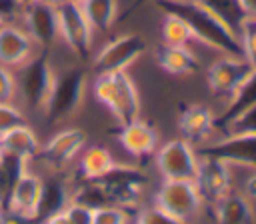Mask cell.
I'll use <instances>...</instances> for the list:
<instances>
[{
  "instance_id": "10",
  "label": "cell",
  "mask_w": 256,
  "mask_h": 224,
  "mask_svg": "<svg viewBox=\"0 0 256 224\" xmlns=\"http://www.w3.org/2000/svg\"><path fill=\"white\" fill-rule=\"evenodd\" d=\"M144 50H146V40L136 32H126L106 42L92 58V66L96 74L128 70V66L136 62L144 54Z\"/></svg>"
},
{
  "instance_id": "7",
  "label": "cell",
  "mask_w": 256,
  "mask_h": 224,
  "mask_svg": "<svg viewBox=\"0 0 256 224\" xmlns=\"http://www.w3.org/2000/svg\"><path fill=\"white\" fill-rule=\"evenodd\" d=\"M96 182L102 186L108 204H116L120 208L132 210V208H138L140 204V198L146 186V174L138 166L122 162L116 170H112L108 176Z\"/></svg>"
},
{
  "instance_id": "11",
  "label": "cell",
  "mask_w": 256,
  "mask_h": 224,
  "mask_svg": "<svg viewBox=\"0 0 256 224\" xmlns=\"http://www.w3.org/2000/svg\"><path fill=\"white\" fill-rule=\"evenodd\" d=\"M194 182L198 184L204 202L212 206L232 190V166L212 154L198 152V168Z\"/></svg>"
},
{
  "instance_id": "15",
  "label": "cell",
  "mask_w": 256,
  "mask_h": 224,
  "mask_svg": "<svg viewBox=\"0 0 256 224\" xmlns=\"http://www.w3.org/2000/svg\"><path fill=\"white\" fill-rule=\"evenodd\" d=\"M22 18L26 22V32L40 48H50L58 34V14L54 4L32 0L22 8Z\"/></svg>"
},
{
  "instance_id": "36",
  "label": "cell",
  "mask_w": 256,
  "mask_h": 224,
  "mask_svg": "<svg viewBox=\"0 0 256 224\" xmlns=\"http://www.w3.org/2000/svg\"><path fill=\"white\" fill-rule=\"evenodd\" d=\"M22 4L18 0H0V26L12 24L18 16H22Z\"/></svg>"
},
{
  "instance_id": "2",
  "label": "cell",
  "mask_w": 256,
  "mask_h": 224,
  "mask_svg": "<svg viewBox=\"0 0 256 224\" xmlns=\"http://www.w3.org/2000/svg\"><path fill=\"white\" fill-rule=\"evenodd\" d=\"M94 96L102 106L108 108L118 124H126L140 116V94L126 70L96 74Z\"/></svg>"
},
{
  "instance_id": "14",
  "label": "cell",
  "mask_w": 256,
  "mask_h": 224,
  "mask_svg": "<svg viewBox=\"0 0 256 224\" xmlns=\"http://www.w3.org/2000/svg\"><path fill=\"white\" fill-rule=\"evenodd\" d=\"M114 134L120 146L136 160H144L152 156L158 148V132L154 124L140 116L126 124H118Z\"/></svg>"
},
{
  "instance_id": "42",
  "label": "cell",
  "mask_w": 256,
  "mask_h": 224,
  "mask_svg": "<svg viewBox=\"0 0 256 224\" xmlns=\"http://www.w3.org/2000/svg\"><path fill=\"white\" fill-rule=\"evenodd\" d=\"M0 224H4V208L0 206Z\"/></svg>"
},
{
  "instance_id": "19",
  "label": "cell",
  "mask_w": 256,
  "mask_h": 224,
  "mask_svg": "<svg viewBox=\"0 0 256 224\" xmlns=\"http://www.w3.org/2000/svg\"><path fill=\"white\" fill-rule=\"evenodd\" d=\"M216 224H256V204H252L244 192H228L212 204Z\"/></svg>"
},
{
  "instance_id": "37",
  "label": "cell",
  "mask_w": 256,
  "mask_h": 224,
  "mask_svg": "<svg viewBox=\"0 0 256 224\" xmlns=\"http://www.w3.org/2000/svg\"><path fill=\"white\" fill-rule=\"evenodd\" d=\"M244 196L252 202V204H256V170H252V174L246 178V182H244Z\"/></svg>"
},
{
  "instance_id": "17",
  "label": "cell",
  "mask_w": 256,
  "mask_h": 224,
  "mask_svg": "<svg viewBox=\"0 0 256 224\" xmlns=\"http://www.w3.org/2000/svg\"><path fill=\"white\" fill-rule=\"evenodd\" d=\"M216 128V114L204 104H186L178 114V130L190 144L204 142Z\"/></svg>"
},
{
  "instance_id": "40",
  "label": "cell",
  "mask_w": 256,
  "mask_h": 224,
  "mask_svg": "<svg viewBox=\"0 0 256 224\" xmlns=\"http://www.w3.org/2000/svg\"><path fill=\"white\" fill-rule=\"evenodd\" d=\"M146 2H154V0H134V2H132V4L128 6V10H126V12L122 14V18H128V16H130L132 12H136V10H138L140 6H144Z\"/></svg>"
},
{
  "instance_id": "5",
  "label": "cell",
  "mask_w": 256,
  "mask_h": 224,
  "mask_svg": "<svg viewBox=\"0 0 256 224\" xmlns=\"http://www.w3.org/2000/svg\"><path fill=\"white\" fill-rule=\"evenodd\" d=\"M254 66L244 56H228L222 54L216 58L206 72V84L212 96L226 102V106L236 98L242 86L254 76Z\"/></svg>"
},
{
  "instance_id": "32",
  "label": "cell",
  "mask_w": 256,
  "mask_h": 224,
  "mask_svg": "<svg viewBox=\"0 0 256 224\" xmlns=\"http://www.w3.org/2000/svg\"><path fill=\"white\" fill-rule=\"evenodd\" d=\"M134 224H186V222L176 220L174 216L166 214L158 206H148V208H140L138 210Z\"/></svg>"
},
{
  "instance_id": "3",
  "label": "cell",
  "mask_w": 256,
  "mask_h": 224,
  "mask_svg": "<svg viewBox=\"0 0 256 224\" xmlns=\"http://www.w3.org/2000/svg\"><path fill=\"white\" fill-rule=\"evenodd\" d=\"M154 206L174 216L180 222L192 224L206 206L198 184L194 180H168L162 178L154 192Z\"/></svg>"
},
{
  "instance_id": "1",
  "label": "cell",
  "mask_w": 256,
  "mask_h": 224,
  "mask_svg": "<svg viewBox=\"0 0 256 224\" xmlns=\"http://www.w3.org/2000/svg\"><path fill=\"white\" fill-rule=\"evenodd\" d=\"M154 4L164 14L182 18L190 26L196 42H202L204 46L228 56H242L236 30H232L214 10H210L200 0H154Z\"/></svg>"
},
{
  "instance_id": "8",
  "label": "cell",
  "mask_w": 256,
  "mask_h": 224,
  "mask_svg": "<svg viewBox=\"0 0 256 224\" xmlns=\"http://www.w3.org/2000/svg\"><path fill=\"white\" fill-rule=\"evenodd\" d=\"M154 166L162 178L194 180L198 168V150L184 138H172L154 152Z\"/></svg>"
},
{
  "instance_id": "31",
  "label": "cell",
  "mask_w": 256,
  "mask_h": 224,
  "mask_svg": "<svg viewBox=\"0 0 256 224\" xmlns=\"http://www.w3.org/2000/svg\"><path fill=\"white\" fill-rule=\"evenodd\" d=\"M252 102H256V72H254V76L242 86V90L236 94V98L224 108V114H222L220 118H226V116L234 114L236 110H240V108H244V106H248V104H252ZM220 118L216 116V120H220Z\"/></svg>"
},
{
  "instance_id": "26",
  "label": "cell",
  "mask_w": 256,
  "mask_h": 224,
  "mask_svg": "<svg viewBox=\"0 0 256 224\" xmlns=\"http://www.w3.org/2000/svg\"><path fill=\"white\" fill-rule=\"evenodd\" d=\"M216 126H220L224 134H256V102L216 120Z\"/></svg>"
},
{
  "instance_id": "24",
  "label": "cell",
  "mask_w": 256,
  "mask_h": 224,
  "mask_svg": "<svg viewBox=\"0 0 256 224\" xmlns=\"http://www.w3.org/2000/svg\"><path fill=\"white\" fill-rule=\"evenodd\" d=\"M84 16L88 18L92 30L108 32L118 18L116 0H78Z\"/></svg>"
},
{
  "instance_id": "13",
  "label": "cell",
  "mask_w": 256,
  "mask_h": 224,
  "mask_svg": "<svg viewBox=\"0 0 256 224\" xmlns=\"http://www.w3.org/2000/svg\"><path fill=\"white\" fill-rule=\"evenodd\" d=\"M198 152L212 154L230 166L256 170V134H224V138L200 146Z\"/></svg>"
},
{
  "instance_id": "45",
  "label": "cell",
  "mask_w": 256,
  "mask_h": 224,
  "mask_svg": "<svg viewBox=\"0 0 256 224\" xmlns=\"http://www.w3.org/2000/svg\"><path fill=\"white\" fill-rule=\"evenodd\" d=\"M74 2H78V0H74Z\"/></svg>"
},
{
  "instance_id": "43",
  "label": "cell",
  "mask_w": 256,
  "mask_h": 224,
  "mask_svg": "<svg viewBox=\"0 0 256 224\" xmlns=\"http://www.w3.org/2000/svg\"><path fill=\"white\" fill-rule=\"evenodd\" d=\"M18 2H20V4H22V6H26V4H30V2H32V0H18Z\"/></svg>"
},
{
  "instance_id": "35",
  "label": "cell",
  "mask_w": 256,
  "mask_h": 224,
  "mask_svg": "<svg viewBox=\"0 0 256 224\" xmlns=\"http://www.w3.org/2000/svg\"><path fill=\"white\" fill-rule=\"evenodd\" d=\"M16 76L4 64H0V102H10L16 94Z\"/></svg>"
},
{
  "instance_id": "12",
  "label": "cell",
  "mask_w": 256,
  "mask_h": 224,
  "mask_svg": "<svg viewBox=\"0 0 256 224\" xmlns=\"http://www.w3.org/2000/svg\"><path fill=\"white\" fill-rule=\"evenodd\" d=\"M86 146V134L80 128H64L56 132L44 146H40L34 160L46 164L52 170H64Z\"/></svg>"
},
{
  "instance_id": "39",
  "label": "cell",
  "mask_w": 256,
  "mask_h": 224,
  "mask_svg": "<svg viewBox=\"0 0 256 224\" xmlns=\"http://www.w3.org/2000/svg\"><path fill=\"white\" fill-rule=\"evenodd\" d=\"M240 6H242L246 16H254L256 18V0H240Z\"/></svg>"
},
{
  "instance_id": "23",
  "label": "cell",
  "mask_w": 256,
  "mask_h": 224,
  "mask_svg": "<svg viewBox=\"0 0 256 224\" xmlns=\"http://www.w3.org/2000/svg\"><path fill=\"white\" fill-rule=\"evenodd\" d=\"M68 202H70V190H68L64 180H60L56 176L48 178V180H42V194H40V202H38L34 224H40L50 214L64 210Z\"/></svg>"
},
{
  "instance_id": "27",
  "label": "cell",
  "mask_w": 256,
  "mask_h": 224,
  "mask_svg": "<svg viewBox=\"0 0 256 224\" xmlns=\"http://www.w3.org/2000/svg\"><path fill=\"white\" fill-rule=\"evenodd\" d=\"M162 40L168 46H184V48H190L192 42H196L190 26L174 14H166L162 22Z\"/></svg>"
},
{
  "instance_id": "34",
  "label": "cell",
  "mask_w": 256,
  "mask_h": 224,
  "mask_svg": "<svg viewBox=\"0 0 256 224\" xmlns=\"http://www.w3.org/2000/svg\"><path fill=\"white\" fill-rule=\"evenodd\" d=\"M24 122V114L16 106H12L10 102H0V136Z\"/></svg>"
},
{
  "instance_id": "4",
  "label": "cell",
  "mask_w": 256,
  "mask_h": 224,
  "mask_svg": "<svg viewBox=\"0 0 256 224\" xmlns=\"http://www.w3.org/2000/svg\"><path fill=\"white\" fill-rule=\"evenodd\" d=\"M86 90V70L82 66H72L60 72L54 78L48 102L44 106L46 122L58 124L66 118H70L82 104Z\"/></svg>"
},
{
  "instance_id": "20",
  "label": "cell",
  "mask_w": 256,
  "mask_h": 224,
  "mask_svg": "<svg viewBox=\"0 0 256 224\" xmlns=\"http://www.w3.org/2000/svg\"><path fill=\"white\" fill-rule=\"evenodd\" d=\"M154 58H156V64L172 76H190V74H196L200 68L196 54L184 46H168L162 42L156 46Z\"/></svg>"
},
{
  "instance_id": "18",
  "label": "cell",
  "mask_w": 256,
  "mask_h": 224,
  "mask_svg": "<svg viewBox=\"0 0 256 224\" xmlns=\"http://www.w3.org/2000/svg\"><path fill=\"white\" fill-rule=\"evenodd\" d=\"M34 40L16 24L0 26V64L22 66L34 54Z\"/></svg>"
},
{
  "instance_id": "28",
  "label": "cell",
  "mask_w": 256,
  "mask_h": 224,
  "mask_svg": "<svg viewBox=\"0 0 256 224\" xmlns=\"http://www.w3.org/2000/svg\"><path fill=\"white\" fill-rule=\"evenodd\" d=\"M200 2L206 4L210 10H214L238 34V26L246 18V14H244V10L240 6V0H200Z\"/></svg>"
},
{
  "instance_id": "16",
  "label": "cell",
  "mask_w": 256,
  "mask_h": 224,
  "mask_svg": "<svg viewBox=\"0 0 256 224\" xmlns=\"http://www.w3.org/2000/svg\"><path fill=\"white\" fill-rule=\"evenodd\" d=\"M40 194H42V178L38 174H32L26 170L12 190L6 212L12 214L14 218L22 220L24 224H34Z\"/></svg>"
},
{
  "instance_id": "38",
  "label": "cell",
  "mask_w": 256,
  "mask_h": 224,
  "mask_svg": "<svg viewBox=\"0 0 256 224\" xmlns=\"http://www.w3.org/2000/svg\"><path fill=\"white\" fill-rule=\"evenodd\" d=\"M40 224H70V220L66 218V214H64V210H60V212H54V214H50L46 220H42Z\"/></svg>"
},
{
  "instance_id": "9",
  "label": "cell",
  "mask_w": 256,
  "mask_h": 224,
  "mask_svg": "<svg viewBox=\"0 0 256 224\" xmlns=\"http://www.w3.org/2000/svg\"><path fill=\"white\" fill-rule=\"evenodd\" d=\"M56 14H58V34L64 38L68 48L80 60H88L92 52L94 30L80 8V2L62 0L56 4Z\"/></svg>"
},
{
  "instance_id": "44",
  "label": "cell",
  "mask_w": 256,
  "mask_h": 224,
  "mask_svg": "<svg viewBox=\"0 0 256 224\" xmlns=\"http://www.w3.org/2000/svg\"><path fill=\"white\" fill-rule=\"evenodd\" d=\"M0 156H2V146H0Z\"/></svg>"
},
{
  "instance_id": "6",
  "label": "cell",
  "mask_w": 256,
  "mask_h": 224,
  "mask_svg": "<svg viewBox=\"0 0 256 224\" xmlns=\"http://www.w3.org/2000/svg\"><path fill=\"white\" fill-rule=\"evenodd\" d=\"M56 74L50 66V48H40L38 54H32L18 72L16 86L32 110H44Z\"/></svg>"
},
{
  "instance_id": "21",
  "label": "cell",
  "mask_w": 256,
  "mask_h": 224,
  "mask_svg": "<svg viewBox=\"0 0 256 224\" xmlns=\"http://www.w3.org/2000/svg\"><path fill=\"white\" fill-rule=\"evenodd\" d=\"M122 162H118L112 152L106 146H90L84 150L78 162V180L90 182V180H100L108 176L112 170H116Z\"/></svg>"
},
{
  "instance_id": "41",
  "label": "cell",
  "mask_w": 256,
  "mask_h": 224,
  "mask_svg": "<svg viewBox=\"0 0 256 224\" xmlns=\"http://www.w3.org/2000/svg\"><path fill=\"white\" fill-rule=\"evenodd\" d=\"M40 2H46V4H54V6H56V4L62 2V0H40Z\"/></svg>"
},
{
  "instance_id": "29",
  "label": "cell",
  "mask_w": 256,
  "mask_h": 224,
  "mask_svg": "<svg viewBox=\"0 0 256 224\" xmlns=\"http://www.w3.org/2000/svg\"><path fill=\"white\" fill-rule=\"evenodd\" d=\"M238 38H240V46H242V56L256 70V18L254 16H246L240 22Z\"/></svg>"
},
{
  "instance_id": "25",
  "label": "cell",
  "mask_w": 256,
  "mask_h": 224,
  "mask_svg": "<svg viewBox=\"0 0 256 224\" xmlns=\"http://www.w3.org/2000/svg\"><path fill=\"white\" fill-rule=\"evenodd\" d=\"M26 160L8 152H2L0 156V206L6 210L12 190L16 186V182L20 180V176L26 172Z\"/></svg>"
},
{
  "instance_id": "33",
  "label": "cell",
  "mask_w": 256,
  "mask_h": 224,
  "mask_svg": "<svg viewBox=\"0 0 256 224\" xmlns=\"http://www.w3.org/2000/svg\"><path fill=\"white\" fill-rule=\"evenodd\" d=\"M64 214L70 224H94V208L78 200H70L64 208Z\"/></svg>"
},
{
  "instance_id": "30",
  "label": "cell",
  "mask_w": 256,
  "mask_h": 224,
  "mask_svg": "<svg viewBox=\"0 0 256 224\" xmlns=\"http://www.w3.org/2000/svg\"><path fill=\"white\" fill-rule=\"evenodd\" d=\"M94 224H130V214L116 204H104L94 208Z\"/></svg>"
},
{
  "instance_id": "22",
  "label": "cell",
  "mask_w": 256,
  "mask_h": 224,
  "mask_svg": "<svg viewBox=\"0 0 256 224\" xmlns=\"http://www.w3.org/2000/svg\"><path fill=\"white\" fill-rule=\"evenodd\" d=\"M0 146H2V152L20 156L26 162H32L34 156L40 150L38 136L26 122L16 126V128H12V130H8V132H4L0 136Z\"/></svg>"
}]
</instances>
